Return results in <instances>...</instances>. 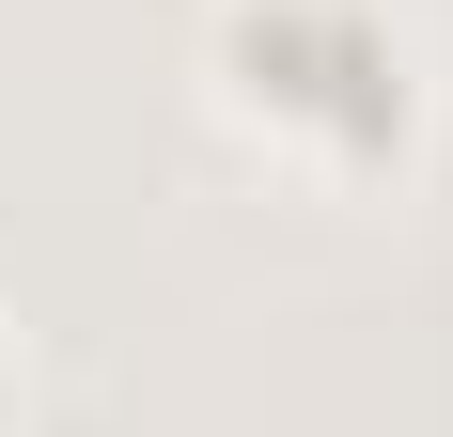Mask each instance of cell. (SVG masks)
<instances>
[{"mask_svg": "<svg viewBox=\"0 0 453 437\" xmlns=\"http://www.w3.org/2000/svg\"><path fill=\"white\" fill-rule=\"evenodd\" d=\"M0 437H16V359H0Z\"/></svg>", "mask_w": 453, "mask_h": 437, "instance_id": "cell-2", "label": "cell"}, {"mask_svg": "<svg viewBox=\"0 0 453 437\" xmlns=\"http://www.w3.org/2000/svg\"><path fill=\"white\" fill-rule=\"evenodd\" d=\"M203 63H219L234 126L297 141L328 172H391L422 126V47L391 0H219Z\"/></svg>", "mask_w": 453, "mask_h": 437, "instance_id": "cell-1", "label": "cell"}]
</instances>
